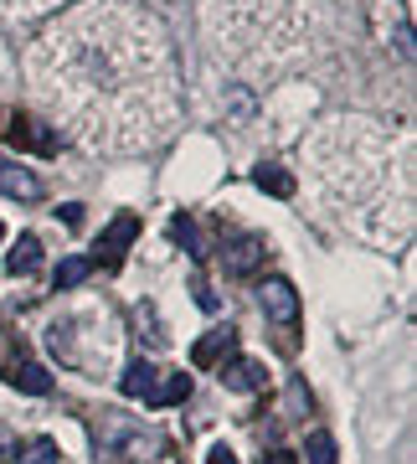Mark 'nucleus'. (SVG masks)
Returning <instances> with one entry per match:
<instances>
[{"mask_svg":"<svg viewBox=\"0 0 417 464\" xmlns=\"http://www.w3.org/2000/svg\"><path fill=\"white\" fill-rule=\"evenodd\" d=\"M222 47L258 67H279L284 52H304L315 36V0H212Z\"/></svg>","mask_w":417,"mask_h":464,"instance_id":"f03ea898","label":"nucleus"},{"mask_svg":"<svg viewBox=\"0 0 417 464\" xmlns=\"http://www.w3.org/2000/svg\"><path fill=\"white\" fill-rule=\"evenodd\" d=\"M32 83L88 150L134 155L181 119V78L166 26L134 0H93L36 36Z\"/></svg>","mask_w":417,"mask_h":464,"instance_id":"f257e3e1","label":"nucleus"},{"mask_svg":"<svg viewBox=\"0 0 417 464\" xmlns=\"http://www.w3.org/2000/svg\"><path fill=\"white\" fill-rule=\"evenodd\" d=\"M252 181L263 186L268 197H284V201L294 197V176H289L284 166H258V176H252Z\"/></svg>","mask_w":417,"mask_h":464,"instance_id":"2eb2a0df","label":"nucleus"},{"mask_svg":"<svg viewBox=\"0 0 417 464\" xmlns=\"http://www.w3.org/2000/svg\"><path fill=\"white\" fill-rule=\"evenodd\" d=\"M170 232H175V237H181L185 248L196 253V227H191V217H175V222H170ZM196 258H201V253H196Z\"/></svg>","mask_w":417,"mask_h":464,"instance_id":"aec40b11","label":"nucleus"},{"mask_svg":"<svg viewBox=\"0 0 417 464\" xmlns=\"http://www.w3.org/2000/svg\"><path fill=\"white\" fill-rule=\"evenodd\" d=\"M0 197H16V201H32L42 197V181H36L32 170L11 160V155H0Z\"/></svg>","mask_w":417,"mask_h":464,"instance_id":"423d86ee","label":"nucleus"},{"mask_svg":"<svg viewBox=\"0 0 417 464\" xmlns=\"http://www.w3.org/2000/svg\"><path fill=\"white\" fill-rule=\"evenodd\" d=\"M191 289H196V304H201V310H217V295H212L206 284H191Z\"/></svg>","mask_w":417,"mask_h":464,"instance_id":"4be33fe9","label":"nucleus"},{"mask_svg":"<svg viewBox=\"0 0 417 464\" xmlns=\"http://www.w3.org/2000/svg\"><path fill=\"white\" fill-rule=\"evenodd\" d=\"M206 464H237V454H232V449H227V444H217V449H212V454H206Z\"/></svg>","mask_w":417,"mask_h":464,"instance_id":"412c9836","label":"nucleus"},{"mask_svg":"<svg viewBox=\"0 0 417 464\" xmlns=\"http://www.w3.org/2000/svg\"><path fill=\"white\" fill-rule=\"evenodd\" d=\"M263 464H299V459H294V454H289V449H273V454H268Z\"/></svg>","mask_w":417,"mask_h":464,"instance_id":"5701e85b","label":"nucleus"},{"mask_svg":"<svg viewBox=\"0 0 417 464\" xmlns=\"http://www.w3.org/2000/svg\"><path fill=\"white\" fill-rule=\"evenodd\" d=\"M371 21H376V32L386 36V47L397 42V57L412 63V21L402 11V0H376V5H371Z\"/></svg>","mask_w":417,"mask_h":464,"instance_id":"7ed1b4c3","label":"nucleus"},{"mask_svg":"<svg viewBox=\"0 0 417 464\" xmlns=\"http://www.w3.org/2000/svg\"><path fill=\"white\" fill-rule=\"evenodd\" d=\"M118 387H124V398H145V402H150V398H155V387H160V366L139 356V362H129V366H124V377H118Z\"/></svg>","mask_w":417,"mask_h":464,"instance_id":"6e6552de","label":"nucleus"},{"mask_svg":"<svg viewBox=\"0 0 417 464\" xmlns=\"http://www.w3.org/2000/svg\"><path fill=\"white\" fill-rule=\"evenodd\" d=\"M93 258H88V253H72V258H62V264H57V289H78V284L83 279H93Z\"/></svg>","mask_w":417,"mask_h":464,"instance_id":"4468645a","label":"nucleus"},{"mask_svg":"<svg viewBox=\"0 0 417 464\" xmlns=\"http://www.w3.org/2000/svg\"><path fill=\"white\" fill-rule=\"evenodd\" d=\"M21 464H62V454H57V444H52V439H36V444L21 454Z\"/></svg>","mask_w":417,"mask_h":464,"instance_id":"6ab92c4d","label":"nucleus"},{"mask_svg":"<svg viewBox=\"0 0 417 464\" xmlns=\"http://www.w3.org/2000/svg\"><path fill=\"white\" fill-rule=\"evenodd\" d=\"M134 232H139V222H134V217H118L114 227L103 232V243H99V258H109V264H118V258H124V248L134 243ZM99 258H93V264H99Z\"/></svg>","mask_w":417,"mask_h":464,"instance_id":"9b49d317","label":"nucleus"},{"mask_svg":"<svg viewBox=\"0 0 417 464\" xmlns=\"http://www.w3.org/2000/svg\"><path fill=\"white\" fill-rule=\"evenodd\" d=\"M0 237H5V227H0Z\"/></svg>","mask_w":417,"mask_h":464,"instance_id":"b1692460","label":"nucleus"},{"mask_svg":"<svg viewBox=\"0 0 417 464\" xmlns=\"http://www.w3.org/2000/svg\"><path fill=\"white\" fill-rule=\"evenodd\" d=\"M217 377H222L227 392H258V387H268L263 362H252V356H227V362L217 366Z\"/></svg>","mask_w":417,"mask_h":464,"instance_id":"39448f33","label":"nucleus"},{"mask_svg":"<svg viewBox=\"0 0 417 464\" xmlns=\"http://www.w3.org/2000/svg\"><path fill=\"white\" fill-rule=\"evenodd\" d=\"M5 382H11L16 392H26V398H47L52 392V372L42 362H16L11 372H5Z\"/></svg>","mask_w":417,"mask_h":464,"instance_id":"1a4fd4ad","label":"nucleus"},{"mask_svg":"<svg viewBox=\"0 0 417 464\" xmlns=\"http://www.w3.org/2000/svg\"><path fill=\"white\" fill-rule=\"evenodd\" d=\"M309 464H340V459H335V439L325 429L309 433Z\"/></svg>","mask_w":417,"mask_h":464,"instance_id":"a211bd4d","label":"nucleus"},{"mask_svg":"<svg viewBox=\"0 0 417 464\" xmlns=\"http://www.w3.org/2000/svg\"><path fill=\"white\" fill-rule=\"evenodd\" d=\"M258 310H263L273 325H294V320H299V289L289 279H263L258 284Z\"/></svg>","mask_w":417,"mask_h":464,"instance_id":"20e7f679","label":"nucleus"},{"mask_svg":"<svg viewBox=\"0 0 417 464\" xmlns=\"http://www.w3.org/2000/svg\"><path fill=\"white\" fill-rule=\"evenodd\" d=\"M191 398V377L185 372H160V387H155L150 408H175V402Z\"/></svg>","mask_w":417,"mask_h":464,"instance_id":"f8f14e48","label":"nucleus"},{"mask_svg":"<svg viewBox=\"0 0 417 464\" xmlns=\"http://www.w3.org/2000/svg\"><path fill=\"white\" fill-rule=\"evenodd\" d=\"M232 346H237V331L227 325V331H212V335H201L196 346H191V362L206 372V366H217L222 356H232Z\"/></svg>","mask_w":417,"mask_h":464,"instance_id":"9d476101","label":"nucleus"},{"mask_svg":"<svg viewBox=\"0 0 417 464\" xmlns=\"http://www.w3.org/2000/svg\"><path fill=\"white\" fill-rule=\"evenodd\" d=\"M52 5H62V0H0V16L32 21V16H42V11H52Z\"/></svg>","mask_w":417,"mask_h":464,"instance_id":"dca6fc26","label":"nucleus"},{"mask_svg":"<svg viewBox=\"0 0 417 464\" xmlns=\"http://www.w3.org/2000/svg\"><path fill=\"white\" fill-rule=\"evenodd\" d=\"M263 258H268L263 237H237V243H227V253H222V264H227V274H232V279H248Z\"/></svg>","mask_w":417,"mask_h":464,"instance_id":"0eeeda50","label":"nucleus"},{"mask_svg":"<svg viewBox=\"0 0 417 464\" xmlns=\"http://www.w3.org/2000/svg\"><path fill=\"white\" fill-rule=\"evenodd\" d=\"M11 140H16V145H32V150H57V140L42 134L32 119H16V124H11Z\"/></svg>","mask_w":417,"mask_h":464,"instance_id":"f3484780","label":"nucleus"},{"mask_svg":"<svg viewBox=\"0 0 417 464\" xmlns=\"http://www.w3.org/2000/svg\"><path fill=\"white\" fill-rule=\"evenodd\" d=\"M5 268H11L16 279L36 274V268H42V243H36V237H21L16 248H11V258H5Z\"/></svg>","mask_w":417,"mask_h":464,"instance_id":"ddd939ff","label":"nucleus"}]
</instances>
